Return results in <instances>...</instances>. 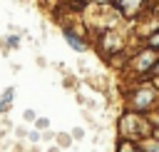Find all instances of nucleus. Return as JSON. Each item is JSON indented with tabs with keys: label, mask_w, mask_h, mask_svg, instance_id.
<instances>
[{
	"label": "nucleus",
	"mask_w": 159,
	"mask_h": 152,
	"mask_svg": "<svg viewBox=\"0 0 159 152\" xmlns=\"http://www.w3.org/2000/svg\"><path fill=\"white\" fill-rule=\"evenodd\" d=\"M157 100V92H154V87H139L137 92H134V97H132V105H134V110H149L152 107V102Z\"/></svg>",
	"instance_id": "1"
},
{
	"label": "nucleus",
	"mask_w": 159,
	"mask_h": 152,
	"mask_svg": "<svg viewBox=\"0 0 159 152\" xmlns=\"http://www.w3.org/2000/svg\"><path fill=\"white\" fill-rule=\"evenodd\" d=\"M157 60H159L157 50H154V47H149V50H142V52L134 57L132 67H137V72H147V70H152V67H154V62H157Z\"/></svg>",
	"instance_id": "2"
},
{
	"label": "nucleus",
	"mask_w": 159,
	"mask_h": 152,
	"mask_svg": "<svg viewBox=\"0 0 159 152\" xmlns=\"http://www.w3.org/2000/svg\"><path fill=\"white\" fill-rule=\"evenodd\" d=\"M62 35H65V40H67V45H70L72 50H77V52H84V50H87V42L75 32V27H65Z\"/></svg>",
	"instance_id": "3"
},
{
	"label": "nucleus",
	"mask_w": 159,
	"mask_h": 152,
	"mask_svg": "<svg viewBox=\"0 0 159 152\" xmlns=\"http://www.w3.org/2000/svg\"><path fill=\"white\" fill-rule=\"evenodd\" d=\"M114 2H117V7L122 10V15H127V17L137 15L139 7H142V0H114Z\"/></svg>",
	"instance_id": "4"
},
{
	"label": "nucleus",
	"mask_w": 159,
	"mask_h": 152,
	"mask_svg": "<svg viewBox=\"0 0 159 152\" xmlns=\"http://www.w3.org/2000/svg\"><path fill=\"white\" fill-rule=\"evenodd\" d=\"M12 95H15V87H7V90L2 92V100H0V112H7V110H10Z\"/></svg>",
	"instance_id": "5"
},
{
	"label": "nucleus",
	"mask_w": 159,
	"mask_h": 152,
	"mask_svg": "<svg viewBox=\"0 0 159 152\" xmlns=\"http://www.w3.org/2000/svg\"><path fill=\"white\" fill-rule=\"evenodd\" d=\"M5 47H10V50H15V47H20V35L17 32H12L7 40H5Z\"/></svg>",
	"instance_id": "6"
},
{
	"label": "nucleus",
	"mask_w": 159,
	"mask_h": 152,
	"mask_svg": "<svg viewBox=\"0 0 159 152\" xmlns=\"http://www.w3.org/2000/svg\"><path fill=\"white\" fill-rule=\"evenodd\" d=\"M142 150H144V152H159V137H157V140L144 142V145H142Z\"/></svg>",
	"instance_id": "7"
},
{
	"label": "nucleus",
	"mask_w": 159,
	"mask_h": 152,
	"mask_svg": "<svg viewBox=\"0 0 159 152\" xmlns=\"http://www.w3.org/2000/svg\"><path fill=\"white\" fill-rule=\"evenodd\" d=\"M57 142H60L62 147H70V145H72V135H57Z\"/></svg>",
	"instance_id": "8"
},
{
	"label": "nucleus",
	"mask_w": 159,
	"mask_h": 152,
	"mask_svg": "<svg viewBox=\"0 0 159 152\" xmlns=\"http://www.w3.org/2000/svg\"><path fill=\"white\" fill-rule=\"evenodd\" d=\"M149 47H154V50L159 47V30H154V32L149 35Z\"/></svg>",
	"instance_id": "9"
},
{
	"label": "nucleus",
	"mask_w": 159,
	"mask_h": 152,
	"mask_svg": "<svg viewBox=\"0 0 159 152\" xmlns=\"http://www.w3.org/2000/svg\"><path fill=\"white\" fill-rule=\"evenodd\" d=\"M35 127H37V130H47V127H50V120H45V117H37Z\"/></svg>",
	"instance_id": "10"
},
{
	"label": "nucleus",
	"mask_w": 159,
	"mask_h": 152,
	"mask_svg": "<svg viewBox=\"0 0 159 152\" xmlns=\"http://www.w3.org/2000/svg\"><path fill=\"white\" fill-rule=\"evenodd\" d=\"M119 152H139V150H137L134 145H129V142H124V145L119 147Z\"/></svg>",
	"instance_id": "11"
},
{
	"label": "nucleus",
	"mask_w": 159,
	"mask_h": 152,
	"mask_svg": "<svg viewBox=\"0 0 159 152\" xmlns=\"http://www.w3.org/2000/svg\"><path fill=\"white\" fill-rule=\"evenodd\" d=\"M82 137H84V130L75 127V130H72V140H82Z\"/></svg>",
	"instance_id": "12"
},
{
	"label": "nucleus",
	"mask_w": 159,
	"mask_h": 152,
	"mask_svg": "<svg viewBox=\"0 0 159 152\" xmlns=\"http://www.w3.org/2000/svg\"><path fill=\"white\" fill-rule=\"evenodd\" d=\"M27 137H30L32 142H37V140H40V132H37V130H32V132H27Z\"/></svg>",
	"instance_id": "13"
},
{
	"label": "nucleus",
	"mask_w": 159,
	"mask_h": 152,
	"mask_svg": "<svg viewBox=\"0 0 159 152\" xmlns=\"http://www.w3.org/2000/svg\"><path fill=\"white\" fill-rule=\"evenodd\" d=\"M25 120H35V112L32 110H25Z\"/></svg>",
	"instance_id": "14"
},
{
	"label": "nucleus",
	"mask_w": 159,
	"mask_h": 152,
	"mask_svg": "<svg viewBox=\"0 0 159 152\" xmlns=\"http://www.w3.org/2000/svg\"><path fill=\"white\" fill-rule=\"evenodd\" d=\"M94 2H99V5H107V2H114V0H94Z\"/></svg>",
	"instance_id": "15"
},
{
	"label": "nucleus",
	"mask_w": 159,
	"mask_h": 152,
	"mask_svg": "<svg viewBox=\"0 0 159 152\" xmlns=\"http://www.w3.org/2000/svg\"><path fill=\"white\" fill-rule=\"evenodd\" d=\"M50 152H57V147H50Z\"/></svg>",
	"instance_id": "16"
},
{
	"label": "nucleus",
	"mask_w": 159,
	"mask_h": 152,
	"mask_svg": "<svg viewBox=\"0 0 159 152\" xmlns=\"http://www.w3.org/2000/svg\"><path fill=\"white\" fill-rule=\"evenodd\" d=\"M157 125H159V117H157Z\"/></svg>",
	"instance_id": "17"
}]
</instances>
